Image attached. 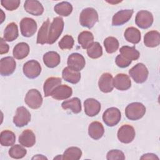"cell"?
Here are the masks:
<instances>
[{"instance_id":"obj_4","label":"cell","mask_w":160,"mask_h":160,"mask_svg":"<svg viewBox=\"0 0 160 160\" xmlns=\"http://www.w3.org/2000/svg\"><path fill=\"white\" fill-rule=\"evenodd\" d=\"M129 74L136 83L141 84L146 81L149 71L143 63H138L129 71Z\"/></svg>"},{"instance_id":"obj_42","label":"cell","mask_w":160,"mask_h":160,"mask_svg":"<svg viewBox=\"0 0 160 160\" xmlns=\"http://www.w3.org/2000/svg\"><path fill=\"white\" fill-rule=\"evenodd\" d=\"M131 61L127 59L124 56H122L121 54L118 55L115 59V62L116 65L121 68H124L128 67L131 64Z\"/></svg>"},{"instance_id":"obj_12","label":"cell","mask_w":160,"mask_h":160,"mask_svg":"<svg viewBox=\"0 0 160 160\" xmlns=\"http://www.w3.org/2000/svg\"><path fill=\"white\" fill-rule=\"evenodd\" d=\"M68 67L71 69L79 72L82 70L86 64L85 59L82 55L79 53H72L71 54L67 61Z\"/></svg>"},{"instance_id":"obj_34","label":"cell","mask_w":160,"mask_h":160,"mask_svg":"<svg viewBox=\"0 0 160 160\" xmlns=\"http://www.w3.org/2000/svg\"><path fill=\"white\" fill-rule=\"evenodd\" d=\"M82 156V151L80 148L75 146L68 148L62 155V159L78 160Z\"/></svg>"},{"instance_id":"obj_18","label":"cell","mask_w":160,"mask_h":160,"mask_svg":"<svg viewBox=\"0 0 160 160\" xmlns=\"http://www.w3.org/2000/svg\"><path fill=\"white\" fill-rule=\"evenodd\" d=\"M72 94V89L71 87L62 84L57 86L51 94L53 99L56 100H64L70 98Z\"/></svg>"},{"instance_id":"obj_11","label":"cell","mask_w":160,"mask_h":160,"mask_svg":"<svg viewBox=\"0 0 160 160\" xmlns=\"http://www.w3.org/2000/svg\"><path fill=\"white\" fill-rule=\"evenodd\" d=\"M136 24L141 29H148L153 23V16L148 11L142 10L136 14L135 18Z\"/></svg>"},{"instance_id":"obj_6","label":"cell","mask_w":160,"mask_h":160,"mask_svg":"<svg viewBox=\"0 0 160 160\" xmlns=\"http://www.w3.org/2000/svg\"><path fill=\"white\" fill-rule=\"evenodd\" d=\"M24 74L29 79H35L38 77L41 72V66L39 62L32 59L24 63L23 68Z\"/></svg>"},{"instance_id":"obj_14","label":"cell","mask_w":160,"mask_h":160,"mask_svg":"<svg viewBox=\"0 0 160 160\" xmlns=\"http://www.w3.org/2000/svg\"><path fill=\"white\" fill-rule=\"evenodd\" d=\"M133 9H123L117 12L112 17V25L121 26L130 20L133 14Z\"/></svg>"},{"instance_id":"obj_35","label":"cell","mask_w":160,"mask_h":160,"mask_svg":"<svg viewBox=\"0 0 160 160\" xmlns=\"http://www.w3.org/2000/svg\"><path fill=\"white\" fill-rule=\"evenodd\" d=\"M54 9L58 14L61 16H68L72 11V6L69 2L62 1L55 5Z\"/></svg>"},{"instance_id":"obj_19","label":"cell","mask_w":160,"mask_h":160,"mask_svg":"<svg viewBox=\"0 0 160 160\" xmlns=\"http://www.w3.org/2000/svg\"><path fill=\"white\" fill-rule=\"evenodd\" d=\"M24 8L26 12L33 16H40L44 12V8L42 4L36 0L26 1Z\"/></svg>"},{"instance_id":"obj_22","label":"cell","mask_w":160,"mask_h":160,"mask_svg":"<svg viewBox=\"0 0 160 160\" xmlns=\"http://www.w3.org/2000/svg\"><path fill=\"white\" fill-rule=\"evenodd\" d=\"M144 45L149 48H155L160 44V34L157 31H151L144 36Z\"/></svg>"},{"instance_id":"obj_33","label":"cell","mask_w":160,"mask_h":160,"mask_svg":"<svg viewBox=\"0 0 160 160\" xmlns=\"http://www.w3.org/2000/svg\"><path fill=\"white\" fill-rule=\"evenodd\" d=\"M16 141L14 133L9 130H4L0 134V143L2 146H12Z\"/></svg>"},{"instance_id":"obj_20","label":"cell","mask_w":160,"mask_h":160,"mask_svg":"<svg viewBox=\"0 0 160 160\" xmlns=\"http://www.w3.org/2000/svg\"><path fill=\"white\" fill-rule=\"evenodd\" d=\"M19 142L22 146L31 148L36 143V136L34 133L30 129H26L22 132L19 136Z\"/></svg>"},{"instance_id":"obj_26","label":"cell","mask_w":160,"mask_h":160,"mask_svg":"<svg viewBox=\"0 0 160 160\" xmlns=\"http://www.w3.org/2000/svg\"><path fill=\"white\" fill-rule=\"evenodd\" d=\"M18 37V28L15 22H11L7 25L3 34V39L6 41L12 42Z\"/></svg>"},{"instance_id":"obj_44","label":"cell","mask_w":160,"mask_h":160,"mask_svg":"<svg viewBox=\"0 0 160 160\" xmlns=\"http://www.w3.org/2000/svg\"><path fill=\"white\" fill-rule=\"evenodd\" d=\"M141 159H159V158L154 154L147 153L141 157Z\"/></svg>"},{"instance_id":"obj_30","label":"cell","mask_w":160,"mask_h":160,"mask_svg":"<svg viewBox=\"0 0 160 160\" xmlns=\"http://www.w3.org/2000/svg\"><path fill=\"white\" fill-rule=\"evenodd\" d=\"M120 54L130 61H136L139 59L140 53L135 48L134 46L130 47L128 46H122L119 49Z\"/></svg>"},{"instance_id":"obj_32","label":"cell","mask_w":160,"mask_h":160,"mask_svg":"<svg viewBox=\"0 0 160 160\" xmlns=\"http://www.w3.org/2000/svg\"><path fill=\"white\" fill-rule=\"evenodd\" d=\"M78 41L83 49H88L94 42V36L90 31H84L79 34Z\"/></svg>"},{"instance_id":"obj_25","label":"cell","mask_w":160,"mask_h":160,"mask_svg":"<svg viewBox=\"0 0 160 160\" xmlns=\"http://www.w3.org/2000/svg\"><path fill=\"white\" fill-rule=\"evenodd\" d=\"M29 53V46L28 44L21 42L18 43L14 48L12 51L13 56L17 59H22L27 57Z\"/></svg>"},{"instance_id":"obj_13","label":"cell","mask_w":160,"mask_h":160,"mask_svg":"<svg viewBox=\"0 0 160 160\" xmlns=\"http://www.w3.org/2000/svg\"><path fill=\"white\" fill-rule=\"evenodd\" d=\"M16 61L12 57L2 58L0 61V73L2 76H8L12 74L16 69Z\"/></svg>"},{"instance_id":"obj_37","label":"cell","mask_w":160,"mask_h":160,"mask_svg":"<svg viewBox=\"0 0 160 160\" xmlns=\"http://www.w3.org/2000/svg\"><path fill=\"white\" fill-rule=\"evenodd\" d=\"M87 54L92 59H97L102 55V46L98 42H94L88 49Z\"/></svg>"},{"instance_id":"obj_28","label":"cell","mask_w":160,"mask_h":160,"mask_svg":"<svg viewBox=\"0 0 160 160\" xmlns=\"http://www.w3.org/2000/svg\"><path fill=\"white\" fill-rule=\"evenodd\" d=\"M124 38L127 41L132 44H138L141 41V32L134 27H129L125 30Z\"/></svg>"},{"instance_id":"obj_3","label":"cell","mask_w":160,"mask_h":160,"mask_svg":"<svg viewBox=\"0 0 160 160\" xmlns=\"http://www.w3.org/2000/svg\"><path fill=\"white\" fill-rule=\"evenodd\" d=\"M146 113V107L143 104L134 102L128 104L125 109V115L131 121H136L142 118Z\"/></svg>"},{"instance_id":"obj_2","label":"cell","mask_w":160,"mask_h":160,"mask_svg":"<svg viewBox=\"0 0 160 160\" xmlns=\"http://www.w3.org/2000/svg\"><path fill=\"white\" fill-rule=\"evenodd\" d=\"M64 26V23L62 18L56 17L54 18L49 26L48 44H52L58 40L63 31Z\"/></svg>"},{"instance_id":"obj_7","label":"cell","mask_w":160,"mask_h":160,"mask_svg":"<svg viewBox=\"0 0 160 160\" xmlns=\"http://www.w3.org/2000/svg\"><path fill=\"white\" fill-rule=\"evenodd\" d=\"M24 101L29 108L36 109L41 106L42 103V97L38 90L32 89L28 91L26 93Z\"/></svg>"},{"instance_id":"obj_16","label":"cell","mask_w":160,"mask_h":160,"mask_svg":"<svg viewBox=\"0 0 160 160\" xmlns=\"http://www.w3.org/2000/svg\"><path fill=\"white\" fill-rule=\"evenodd\" d=\"M113 86L118 90L126 91L131 88V81L127 74H118L113 79Z\"/></svg>"},{"instance_id":"obj_41","label":"cell","mask_w":160,"mask_h":160,"mask_svg":"<svg viewBox=\"0 0 160 160\" xmlns=\"http://www.w3.org/2000/svg\"><path fill=\"white\" fill-rule=\"evenodd\" d=\"M1 5L8 11H14L16 9L19 4V0H2L1 1Z\"/></svg>"},{"instance_id":"obj_27","label":"cell","mask_w":160,"mask_h":160,"mask_svg":"<svg viewBox=\"0 0 160 160\" xmlns=\"http://www.w3.org/2000/svg\"><path fill=\"white\" fill-rule=\"evenodd\" d=\"M61 106L64 109H70L74 114L79 113L82 109L81 100L78 98H73L62 102Z\"/></svg>"},{"instance_id":"obj_31","label":"cell","mask_w":160,"mask_h":160,"mask_svg":"<svg viewBox=\"0 0 160 160\" xmlns=\"http://www.w3.org/2000/svg\"><path fill=\"white\" fill-rule=\"evenodd\" d=\"M62 77L67 82L76 84L80 81L81 74L79 72L74 71L68 67H66L62 71Z\"/></svg>"},{"instance_id":"obj_8","label":"cell","mask_w":160,"mask_h":160,"mask_svg":"<svg viewBox=\"0 0 160 160\" xmlns=\"http://www.w3.org/2000/svg\"><path fill=\"white\" fill-rule=\"evenodd\" d=\"M31 121V114L24 106L18 107L13 118L14 124L18 128L26 126Z\"/></svg>"},{"instance_id":"obj_40","label":"cell","mask_w":160,"mask_h":160,"mask_svg":"<svg viewBox=\"0 0 160 160\" xmlns=\"http://www.w3.org/2000/svg\"><path fill=\"white\" fill-rule=\"evenodd\" d=\"M106 159L108 160H124L125 156L123 152L119 149H112L107 153Z\"/></svg>"},{"instance_id":"obj_38","label":"cell","mask_w":160,"mask_h":160,"mask_svg":"<svg viewBox=\"0 0 160 160\" xmlns=\"http://www.w3.org/2000/svg\"><path fill=\"white\" fill-rule=\"evenodd\" d=\"M26 154V149L19 144L13 145L9 150V155L13 159H21L24 158Z\"/></svg>"},{"instance_id":"obj_39","label":"cell","mask_w":160,"mask_h":160,"mask_svg":"<svg viewBox=\"0 0 160 160\" xmlns=\"http://www.w3.org/2000/svg\"><path fill=\"white\" fill-rule=\"evenodd\" d=\"M74 41L73 38L70 35H65L59 42V47L62 49H71L74 46Z\"/></svg>"},{"instance_id":"obj_36","label":"cell","mask_w":160,"mask_h":160,"mask_svg":"<svg viewBox=\"0 0 160 160\" xmlns=\"http://www.w3.org/2000/svg\"><path fill=\"white\" fill-rule=\"evenodd\" d=\"M104 46L106 51L109 54H111L116 52L118 50V49L119 48V44L118 40L116 38L109 36L104 39Z\"/></svg>"},{"instance_id":"obj_10","label":"cell","mask_w":160,"mask_h":160,"mask_svg":"<svg viewBox=\"0 0 160 160\" xmlns=\"http://www.w3.org/2000/svg\"><path fill=\"white\" fill-rule=\"evenodd\" d=\"M21 34L26 38L32 36L37 30V23L32 18H24L20 22Z\"/></svg>"},{"instance_id":"obj_1","label":"cell","mask_w":160,"mask_h":160,"mask_svg":"<svg viewBox=\"0 0 160 160\" xmlns=\"http://www.w3.org/2000/svg\"><path fill=\"white\" fill-rule=\"evenodd\" d=\"M98 21V14L92 8L84 9L79 16L80 24L89 29L92 28Z\"/></svg>"},{"instance_id":"obj_9","label":"cell","mask_w":160,"mask_h":160,"mask_svg":"<svg viewBox=\"0 0 160 160\" xmlns=\"http://www.w3.org/2000/svg\"><path fill=\"white\" fill-rule=\"evenodd\" d=\"M136 132L134 128L129 124H124L118 131V138L119 141L124 144L131 142L135 138Z\"/></svg>"},{"instance_id":"obj_24","label":"cell","mask_w":160,"mask_h":160,"mask_svg":"<svg viewBox=\"0 0 160 160\" xmlns=\"http://www.w3.org/2000/svg\"><path fill=\"white\" fill-rule=\"evenodd\" d=\"M60 56L55 51L47 52L43 56V62L44 64L49 68L56 67L60 63Z\"/></svg>"},{"instance_id":"obj_45","label":"cell","mask_w":160,"mask_h":160,"mask_svg":"<svg viewBox=\"0 0 160 160\" xmlns=\"http://www.w3.org/2000/svg\"><path fill=\"white\" fill-rule=\"evenodd\" d=\"M47 159V158L46 157L43 156L41 154H38L36 156H34L32 158V159Z\"/></svg>"},{"instance_id":"obj_29","label":"cell","mask_w":160,"mask_h":160,"mask_svg":"<svg viewBox=\"0 0 160 160\" xmlns=\"http://www.w3.org/2000/svg\"><path fill=\"white\" fill-rule=\"evenodd\" d=\"M50 26V22L49 19H48L46 21H44L41 27L40 28L38 36H37V44H44L48 43V34Z\"/></svg>"},{"instance_id":"obj_5","label":"cell","mask_w":160,"mask_h":160,"mask_svg":"<svg viewBox=\"0 0 160 160\" xmlns=\"http://www.w3.org/2000/svg\"><path fill=\"white\" fill-rule=\"evenodd\" d=\"M121 118V113L119 109L111 107L107 109L102 114V120L109 127L117 125Z\"/></svg>"},{"instance_id":"obj_21","label":"cell","mask_w":160,"mask_h":160,"mask_svg":"<svg viewBox=\"0 0 160 160\" xmlns=\"http://www.w3.org/2000/svg\"><path fill=\"white\" fill-rule=\"evenodd\" d=\"M104 133L102 124L98 121L92 122L88 127V134L93 139L98 140L102 138Z\"/></svg>"},{"instance_id":"obj_15","label":"cell","mask_w":160,"mask_h":160,"mask_svg":"<svg viewBox=\"0 0 160 160\" xmlns=\"http://www.w3.org/2000/svg\"><path fill=\"white\" fill-rule=\"evenodd\" d=\"M84 112L89 117L96 116L101 110L100 102L94 98H88L84 102Z\"/></svg>"},{"instance_id":"obj_17","label":"cell","mask_w":160,"mask_h":160,"mask_svg":"<svg viewBox=\"0 0 160 160\" xmlns=\"http://www.w3.org/2000/svg\"><path fill=\"white\" fill-rule=\"evenodd\" d=\"M98 86L99 89L105 93L110 92L114 88L112 76L108 72L103 73L98 81Z\"/></svg>"},{"instance_id":"obj_43","label":"cell","mask_w":160,"mask_h":160,"mask_svg":"<svg viewBox=\"0 0 160 160\" xmlns=\"http://www.w3.org/2000/svg\"><path fill=\"white\" fill-rule=\"evenodd\" d=\"M5 41H6L3 38H0V54H6L9 51V45Z\"/></svg>"},{"instance_id":"obj_23","label":"cell","mask_w":160,"mask_h":160,"mask_svg":"<svg viewBox=\"0 0 160 160\" xmlns=\"http://www.w3.org/2000/svg\"><path fill=\"white\" fill-rule=\"evenodd\" d=\"M61 84V79L58 77H50L44 83L43 90L45 97L51 96L54 89Z\"/></svg>"}]
</instances>
